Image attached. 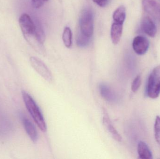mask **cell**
Returning <instances> with one entry per match:
<instances>
[{
	"label": "cell",
	"instance_id": "1",
	"mask_svg": "<svg viewBox=\"0 0 160 159\" xmlns=\"http://www.w3.org/2000/svg\"><path fill=\"white\" fill-rule=\"evenodd\" d=\"M22 95L25 106L38 127L43 132L47 131V125L44 117L34 100L28 92L24 91L22 92Z\"/></svg>",
	"mask_w": 160,
	"mask_h": 159
},
{
	"label": "cell",
	"instance_id": "8",
	"mask_svg": "<svg viewBox=\"0 0 160 159\" xmlns=\"http://www.w3.org/2000/svg\"><path fill=\"white\" fill-rule=\"evenodd\" d=\"M142 31L146 34L151 37L156 36L157 32V27L154 21L148 16H144L142 18L141 22Z\"/></svg>",
	"mask_w": 160,
	"mask_h": 159
},
{
	"label": "cell",
	"instance_id": "19",
	"mask_svg": "<svg viewBox=\"0 0 160 159\" xmlns=\"http://www.w3.org/2000/svg\"><path fill=\"white\" fill-rule=\"evenodd\" d=\"M48 1V0H32L33 6L37 8H40Z\"/></svg>",
	"mask_w": 160,
	"mask_h": 159
},
{
	"label": "cell",
	"instance_id": "3",
	"mask_svg": "<svg viewBox=\"0 0 160 159\" xmlns=\"http://www.w3.org/2000/svg\"><path fill=\"white\" fill-rule=\"evenodd\" d=\"M94 14L89 8H85L81 12L79 19L80 32L91 38L94 32Z\"/></svg>",
	"mask_w": 160,
	"mask_h": 159
},
{
	"label": "cell",
	"instance_id": "12",
	"mask_svg": "<svg viewBox=\"0 0 160 159\" xmlns=\"http://www.w3.org/2000/svg\"><path fill=\"white\" fill-rule=\"evenodd\" d=\"M137 151L139 158L145 159H153V155L148 145L144 142H139L137 147Z\"/></svg>",
	"mask_w": 160,
	"mask_h": 159
},
{
	"label": "cell",
	"instance_id": "5",
	"mask_svg": "<svg viewBox=\"0 0 160 159\" xmlns=\"http://www.w3.org/2000/svg\"><path fill=\"white\" fill-rule=\"evenodd\" d=\"M19 24L23 35L32 34L35 32V23L30 16L23 14L20 17Z\"/></svg>",
	"mask_w": 160,
	"mask_h": 159
},
{
	"label": "cell",
	"instance_id": "4",
	"mask_svg": "<svg viewBox=\"0 0 160 159\" xmlns=\"http://www.w3.org/2000/svg\"><path fill=\"white\" fill-rule=\"evenodd\" d=\"M30 63L33 69L46 81L51 83L53 81V76L47 65L38 58L34 57L30 58Z\"/></svg>",
	"mask_w": 160,
	"mask_h": 159
},
{
	"label": "cell",
	"instance_id": "10",
	"mask_svg": "<svg viewBox=\"0 0 160 159\" xmlns=\"http://www.w3.org/2000/svg\"><path fill=\"white\" fill-rule=\"evenodd\" d=\"M22 121L23 127L28 136L33 143H36L38 140V135L35 127L29 119L24 117H22Z\"/></svg>",
	"mask_w": 160,
	"mask_h": 159
},
{
	"label": "cell",
	"instance_id": "7",
	"mask_svg": "<svg viewBox=\"0 0 160 159\" xmlns=\"http://www.w3.org/2000/svg\"><path fill=\"white\" fill-rule=\"evenodd\" d=\"M149 47L148 39L142 35H138L133 39L132 48L136 54L143 55L146 53Z\"/></svg>",
	"mask_w": 160,
	"mask_h": 159
},
{
	"label": "cell",
	"instance_id": "6",
	"mask_svg": "<svg viewBox=\"0 0 160 159\" xmlns=\"http://www.w3.org/2000/svg\"><path fill=\"white\" fill-rule=\"evenodd\" d=\"M144 10L160 22V4L155 0H143Z\"/></svg>",
	"mask_w": 160,
	"mask_h": 159
},
{
	"label": "cell",
	"instance_id": "11",
	"mask_svg": "<svg viewBox=\"0 0 160 159\" xmlns=\"http://www.w3.org/2000/svg\"><path fill=\"white\" fill-rule=\"evenodd\" d=\"M123 24L114 22L111 27V36L114 44H117L121 39L123 32Z\"/></svg>",
	"mask_w": 160,
	"mask_h": 159
},
{
	"label": "cell",
	"instance_id": "13",
	"mask_svg": "<svg viewBox=\"0 0 160 159\" xmlns=\"http://www.w3.org/2000/svg\"><path fill=\"white\" fill-rule=\"evenodd\" d=\"M99 91L102 97L109 102H112L115 100V96L111 88L106 84L102 83L99 85Z\"/></svg>",
	"mask_w": 160,
	"mask_h": 159
},
{
	"label": "cell",
	"instance_id": "14",
	"mask_svg": "<svg viewBox=\"0 0 160 159\" xmlns=\"http://www.w3.org/2000/svg\"><path fill=\"white\" fill-rule=\"evenodd\" d=\"M126 17V7L123 5L120 6L114 12L113 19L114 22L123 24Z\"/></svg>",
	"mask_w": 160,
	"mask_h": 159
},
{
	"label": "cell",
	"instance_id": "9",
	"mask_svg": "<svg viewBox=\"0 0 160 159\" xmlns=\"http://www.w3.org/2000/svg\"><path fill=\"white\" fill-rule=\"evenodd\" d=\"M103 116L102 118L103 124L106 129L111 134V136L116 141L118 142H121L122 140V136L118 133L116 129L112 124V121L110 119L109 115L107 114V111L105 109L103 110Z\"/></svg>",
	"mask_w": 160,
	"mask_h": 159
},
{
	"label": "cell",
	"instance_id": "16",
	"mask_svg": "<svg viewBox=\"0 0 160 159\" xmlns=\"http://www.w3.org/2000/svg\"><path fill=\"white\" fill-rule=\"evenodd\" d=\"M90 38L87 37L83 35L81 32L78 34L77 36V44L80 47L86 46L90 42Z\"/></svg>",
	"mask_w": 160,
	"mask_h": 159
},
{
	"label": "cell",
	"instance_id": "15",
	"mask_svg": "<svg viewBox=\"0 0 160 159\" xmlns=\"http://www.w3.org/2000/svg\"><path fill=\"white\" fill-rule=\"evenodd\" d=\"M62 39L64 44L66 47L69 48L72 46V34L71 29L69 27H66L63 31Z\"/></svg>",
	"mask_w": 160,
	"mask_h": 159
},
{
	"label": "cell",
	"instance_id": "20",
	"mask_svg": "<svg viewBox=\"0 0 160 159\" xmlns=\"http://www.w3.org/2000/svg\"><path fill=\"white\" fill-rule=\"evenodd\" d=\"M93 2L101 7H105L108 5L109 0H93Z\"/></svg>",
	"mask_w": 160,
	"mask_h": 159
},
{
	"label": "cell",
	"instance_id": "18",
	"mask_svg": "<svg viewBox=\"0 0 160 159\" xmlns=\"http://www.w3.org/2000/svg\"><path fill=\"white\" fill-rule=\"evenodd\" d=\"M142 84V77L140 75H138L132 81L131 86L132 91L133 92H136L140 88Z\"/></svg>",
	"mask_w": 160,
	"mask_h": 159
},
{
	"label": "cell",
	"instance_id": "2",
	"mask_svg": "<svg viewBox=\"0 0 160 159\" xmlns=\"http://www.w3.org/2000/svg\"><path fill=\"white\" fill-rule=\"evenodd\" d=\"M147 95L152 99L158 98L160 94V65L153 69L149 75L146 88Z\"/></svg>",
	"mask_w": 160,
	"mask_h": 159
},
{
	"label": "cell",
	"instance_id": "17",
	"mask_svg": "<svg viewBox=\"0 0 160 159\" xmlns=\"http://www.w3.org/2000/svg\"><path fill=\"white\" fill-rule=\"evenodd\" d=\"M155 139L158 143L160 146V117L157 116L155 120Z\"/></svg>",
	"mask_w": 160,
	"mask_h": 159
}]
</instances>
